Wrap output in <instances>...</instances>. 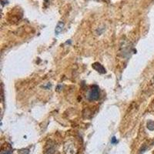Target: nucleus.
Wrapping results in <instances>:
<instances>
[{"mask_svg":"<svg viewBox=\"0 0 154 154\" xmlns=\"http://www.w3.org/2000/svg\"><path fill=\"white\" fill-rule=\"evenodd\" d=\"M100 88L96 85H93L91 87L90 91L89 92L88 96H87V99L89 101H96V100H99L100 98Z\"/></svg>","mask_w":154,"mask_h":154,"instance_id":"nucleus-1","label":"nucleus"},{"mask_svg":"<svg viewBox=\"0 0 154 154\" xmlns=\"http://www.w3.org/2000/svg\"><path fill=\"white\" fill-rule=\"evenodd\" d=\"M92 66L94 70H96V71H97L98 73H100L104 74L106 73L105 68L103 66V65H101V64L99 63V62H94V63L92 64Z\"/></svg>","mask_w":154,"mask_h":154,"instance_id":"nucleus-2","label":"nucleus"},{"mask_svg":"<svg viewBox=\"0 0 154 154\" xmlns=\"http://www.w3.org/2000/svg\"><path fill=\"white\" fill-rule=\"evenodd\" d=\"M56 151V147H55L54 143H52L50 142L49 145H47L46 148H45V154H53Z\"/></svg>","mask_w":154,"mask_h":154,"instance_id":"nucleus-3","label":"nucleus"},{"mask_svg":"<svg viewBox=\"0 0 154 154\" xmlns=\"http://www.w3.org/2000/svg\"><path fill=\"white\" fill-rule=\"evenodd\" d=\"M64 27V23L62 22H59V23L57 24L56 27V29H55V33L56 35H59L62 31Z\"/></svg>","mask_w":154,"mask_h":154,"instance_id":"nucleus-4","label":"nucleus"},{"mask_svg":"<svg viewBox=\"0 0 154 154\" xmlns=\"http://www.w3.org/2000/svg\"><path fill=\"white\" fill-rule=\"evenodd\" d=\"M0 154H12L11 148H10V147H9V148H8V147H6V148L4 149L3 147H2Z\"/></svg>","mask_w":154,"mask_h":154,"instance_id":"nucleus-5","label":"nucleus"},{"mask_svg":"<svg viewBox=\"0 0 154 154\" xmlns=\"http://www.w3.org/2000/svg\"><path fill=\"white\" fill-rule=\"evenodd\" d=\"M147 129L150 130H151V131H153L154 130V122L153 121H149L148 122H147Z\"/></svg>","mask_w":154,"mask_h":154,"instance_id":"nucleus-6","label":"nucleus"},{"mask_svg":"<svg viewBox=\"0 0 154 154\" xmlns=\"http://www.w3.org/2000/svg\"><path fill=\"white\" fill-rule=\"evenodd\" d=\"M29 150H19V154H29Z\"/></svg>","mask_w":154,"mask_h":154,"instance_id":"nucleus-7","label":"nucleus"},{"mask_svg":"<svg viewBox=\"0 0 154 154\" xmlns=\"http://www.w3.org/2000/svg\"><path fill=\"white\" fill-rule=\"evenodd\" d=\"M111 142H112V143H117V139H116V137H113V139H112V140H111Z\"/></svg>","mask_w":154,"mask_h":154,"instance_id":"nucleus-8","label":"nucleus"},{"mask_svg":"<svg viewBox=\"0 0 154 154\" xmlns=\"http://www.w3.org/2000/svg\"><path fill=\"white\" fill-rule=\"evenodd\" d=\"M151 83H152L153 85H154V76H153V78L152 79V80H151Z\"/></svg>","mask_w":154,"mask_h":154,"instance_id":"nucleus-9","label":"nucleus"}]
</instances>
